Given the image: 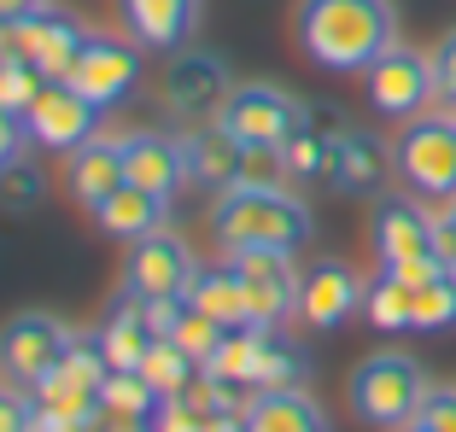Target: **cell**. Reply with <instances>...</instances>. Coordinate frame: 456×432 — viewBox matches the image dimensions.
I'll return each instance as SVG.
<instances>
[{
    "instance_id": "6da1fadb",
    "label": "cell",
    "mask_w": 456,
    "mask_h": 432,
    "mask_svg": "<svg viewBox=\"0 0 456 432\" xmlns=\"http://www.w3.org/2000/svg\"><path fill=\"white\" fill-rule=\"evenodd\" d=\"M298 53L334 76H362L398 41L392 0H298L293 12Z\"/></svg>"
},
{
    "instance_id": "7a4b0ae2",
    "label": "cell",
    "mask_w": 456,
    "mask_h": 432,
    "mask_svg": "<svg viewBox=\"0 0 456 432\" xmlns=\"http://www.w3.org/2000/svg\"><path fill=\"white\" fill-rule=\"evenodd\" d=\"M205 228L223 252H252V245H275V252H298L316 234V216L298 193L287 188H228L211 199Z\"/></svg>"
},
{
    "instance_id": "3957f363",
    "label": "cell",
    "mask_w": 456,
    "mask_h": 432,
    "mask_svg": "<svg viewBox=\"0 0 456 432\" xmlns=\"http://www.w3.org/2000/svg\"><path fill=\"white\" fill-rule=\"evenodd\" d=\"M428 392H433L428 368H421L416 356H403V351H375V356H362V363L351 368V380H346L351 415H357L362 427H380V432L416 427Z\"/></svg>"
},
{
    "instance_id": "277c9868",
    "label": "cell",
    "mask_w": 456,
    "mask_h": 432,
    "mask_svg": "<svg viewBox=\"0 0 456 432\" xmlns=\"http://www.w3.org/2000/svg\"><path fill=\"white\" fill-rule=\"evenodd\" d=\"M392 170L416 199H451L456 193V117L444 111H421L398 129L392 140Z\"/></svg>"
},
{
    "instance_id": "5b68a950",
    "label": "cell",
    "mask_w": 456,
    "mask_h": 432,
    "mask_svg": "<svg viewBox=\"0 0 456 432\" xmlns=\"http://www.w3.org/2000/svg\"><path fill=\"white\" fill-rule=\"evenodd\" d=\"M159 94H164V106H170V117H182V123H216L223 100L234 94V70H228L223 53L175 47V53L164 59Z\"/></svg>"
},
{
    "instance_id": "8992f818",
    "label": "cell",
    "mask_w": 456,
    "mask_h": 432,
    "mask_svg": "<svg viewBox=\"0 0 456 432\" xmlns=\"http://www.w3.org/2000/svg\"><path fill=\"white\" fill-rule=\"evenodd\" d=\"M362 88H369V106H375L380 117H392V123L421 117V111H433V100H439L433 53H421V47H398V41H392L387 53L362 70Z\"/></svg>"
},
{
    "instance_id": "52a82bcc",
    "label": "cell",
    "mask_w": 456,
    "mask_h": 432,
    "mask_svg": "<svg viewBox=\"0 0 456 432\" xmlns=\"http://www.w3.org/2000/svg\"><path fill=\"white\" fill-rule=\"evenodd\" d=\"M141 41L134 36H106V29H88V41H82V53H77V65H70V88H77L82 100H94L100 111H111V106H123V100L141 88Z\"/></svg>"
},
{
    "instance_id": "ba28073f",
    "label": "cell",
    "mask_w": 456,
    "mask_h": 432,
    "mask_svg": "<svg viewBox=\"0 0 456 432\" xmlns=\"http://www.w3.org/2000/svg\"><path fill=\"white\" fill-rule=\"evenodd\" d=\"M70 327L59 322V316L47 310H18L12 322L0 327V374L12 380V386H29L36 392L47 374H59V363H65L70 351Z\"/></svg>"
},
{
    "instance_id": "9c48e42d",
    "label": "cell",
    "mask_w": 456,
    "mask_h": 432,
    "mask_svg": "<svg viewBox=\"0 0 456 432\" xmlns=\"http://www.w3.org/2000/svg\"><path fill=\"white\" fill-rule=\"evenodd\" d=\"M216 123L240 147H287V135L305 123V100H293L275 82H234V94L223 100Z\"/></svg>"
},
{
    "instance_id": "30bf717a",
    "label": "cell",
    "mask_w": 456,
    "mask_h": 432,
    "mask_svg": "<svg viewBox=\"0 0 456 432\" xmlns=\"http://www.w3.org/2000/svg\"><path fill=\"white\" fill-rule=\"evenodd\" d=\"M228 269L240 275L246 286V310L252 327H281L287 316H298V263L293 252H275V245H252V252H228Z\"/></svg>"
},
{
    "instance_id": "8fae6325",
    "label": "cell",
    "mask_w": 456,
    "mask_h": 432,
    "mask_svg": "<svg viewBox=\"0 0 456 432\" xmlns=\"http://www.w3.org/2000/svg\"><path fill=\"white\" fill-rule=\"evenodd\" d=\"M82 41H88V24H82L77 12H65V6H41V12L18 18V24L6 29V53L29 59L47 82H65L70 65H77V53H82Z\"/></svg>"
},
{
    "instance_id": "7c38bea8",
    "label": "cell",
    "mask_w": 456,
    "mask_h": 432,
    "mask_svg": "<svg viewBox=\"0 0 456 432\" xmlns=\"http://www.w3.org/2000/svg\"><path fill=\"white\" fill-rule=\"evenodd\" d=\"M193 252H188V240L182 234H170V228H159V234H147V240H129V252H123V292H134V298H182L193 286Z\"/></svg>"
},
{
    "instance_id": "4fadbf2b",
    "label": "cell",
    "mask_w": 456,
    "mask_h": 432,
    "mask_svg": "<svg viewBox=\"0 0 456 432\" xmlns=\"http://www.w3.org/2000/svg\"><path fill=\"white\" fill-rule=\"evenodd\" d=\"M375 252L380 269H403V263H428L439 257V234H433V211L421 199H403V193H380L375 199Z\"/></svg>"
},
{
    "instance_id": "5bb4252c",
    "label": "cell",
    "mask_w": 456,
    "mask_h": 432,
    "mask_svg": "<svg viewBox=\"0 0 456 432\" xmlns=\"http://www.w3.org/2000/svg\"><path fill=\"white\" fill-rule=\"evenodd\" d=\"M24 129H29V140L47 147V152H77L82 140L100 135V106L82 100L70 82H47L36 94V106L24 111Z\"/></svg>"
},
{
    "instance_id": "9a60e30c",
    "label": "cell",
    "mask_w": 456,
    "mask_h": 432,
    "mask_svg": "<svg viewBox=\"0 0 456 432\" xmlns=\"http://www.w3.org/2000/svg\"><path fill=\"white\" fill-rule=\"evenodd\" d=\"M362 292H369V286L357 281L351 263L322 257V263H310L305 281H298V322L316 327V333H334V327H346L351 316L362 310Z\"/></svg>"
},
{
    "instance_id": "2e32d148",
    "label": "cell",
    "mask_w": 456,
    "mask_h": 432,
    "mask_svg": "<svg viewBox=\"0 0 456 432\" xmlns=\"http://www.w3.org/2000/svg\"><path fill=\"white\" fill-rule=\"evenodd\" d=\"M182 164H188V188L200 193H228L240 188V164H246V147L228 135L223 123H188L182 135Z\"/></svg>"
},
{
    "instance_id": "e0dca14e",
    "label": "cell",
    "mask_w": 456,
    "mask_h": 432,
    "mask_svg": "<svg viewBox=\"0 0 456 432\" xmlns=\"http://www.w3.org/2000/svg\"><path fill=\"white\" fill-rule=\"evenodd\" d=\"M123 181H129L123 135H94V140H82L77 152H65V188H70V199H77L82 211H94L100 199H111Z\"/></svg>"
},
{
    "instance_id": "ac0fdd59",
    "label": "cell",
    "mask_w": 456,
    "mask_h": 432,
    "mask_svg": "<svg viewBox=\"0 0 456 432\" xmlns=\"http://www.w3.org/2000/svg\"><path fill=\"white\" fill-rule=\"evenodd\" d=\"M118 12H123V29L147 53H175V47L193 41L205 0H118Z\"/></svg>"
},
{
    "instance_id": "d6986e66",
    "label": "cell",
    "mask_w": 456,
    "mask_h": 432,
    "mask_svg": "<svg viewBox=\"0 0 456 432\" xmlns=\"http://www.w3.org/2000/svg\"><path fill=\"white\" fill-rule=\"evenodd\" d=\"M123 152H129V181H134V188L159 193V199H175V193L188 188V164H182V135L134 129V135H123Z\"/></svg>"
},
{
    "instance_id": "ffe728a7",
    "label": "cell",
    "mask_w": 456,
    "mask_h": 432,
    "mask_svg": "<svg viewBox=\"0 0 456 432\" xmlns=\"http://www.w3.org/2000/svg\"><path fill=\"white\" fill-rule=\"evenodd\" d=\"M346 135V117L328 106H305V123L287 135V176L293 181H328L334 176V147Z\"/></svg>"
},
{
    "instance_id": "44dd1931",
    "label": "cell",
    "mask_w": 456,
    "mask_h": 432,
    "mask_svg": "<svg viewBox=\"0 0 456 432\" xmlns=\"http://www.w3.org/2000/svg\"><path fill=\"white\" fill-rule=\"evenodd\" d=\"M152 339H164L159 327H152V304L118 286V298H111L106 322H100L106 363H111V368H141V363H147V351H152Z\"/></svg>"
},
{
    "instance_id": "7402d4cb",
    "label": "cell",
    "mask_w": 456,
    "mask_h": 432,
    "mask_svg": "<svg viewBox=\"0 0 456 432\" xmlns=\"http://www.w3.org/2000/svg\"><path fill=\"white\" fill-rule=\"evenodd\" d=\"M387 176H398L392 170V147L380 135H369V129H346L334 147V188L339 193H357V199H369V193L387 188Z\"/></svg>"
},
{
    "instance_id": "603a6c76",
    "label": "cell",
    "mask_w": 456,
    "mask_h": 432,
    "mask_svg": "<svg viewBox=\"0 0 456 432\" xmlns=\"http://www.w3.org/2000/svg\"><path fill=\"white\" fill-rule=\"evenodd\" d=\"M100 222V234L106 240H147V234H159L164 228V216H170V199H159V193H147V188H134V181H123L111 199H100L94 211H88Z\"/></svg>"
},
{
    "instance_id": "cb8c5ba5",
    "label": "cell",
    "mask_w": 456,
    "mask_h": 432,
    "mask_svg": "<svg viewBox=\"0 0 456 432\" xmlns=\"http://www.w3.org/2000/svg\"><path fill=\"white\" fill-rule=\"evenodd\" d=\"M246 432H328V415L305 386H287V392H257L246 404Z\"/></svg>"
},
{
    "instance_id": "d4e9b609",
    "label": "cell",
    "mask_w": 456,
    "mask_h": 432,
    "mask_svg": "<svg viewBox=\"0 0 456 432\" xmlns=\"http://www.w3.org/2000/svg\"><path fill=\"white\" fill-rule=\"evenodd\" d=\"M188 298L200 304L205 316H216L223 327H252V310H246V286H240V275L228 269V257H223V263H200V269H193Z\"/></svg>"
},
{
    "instance_id": "484cf974",
    "label": "cell",
    "mask_w": 456,
    "mask_h": 432,
    "mask_svg": "<svg viewBox=\"0 0 456 432\" xmlns=\"http://www.w3.org/2000/svg\"><path fill=\"white\" fill-rule=\"evenodd\" d=\"M100 409L118 415V420H152L164 409V397L141 368H111V374L100 380Z\"/></svg>"
},
{
    "instance_id": "4316f807",
    "label": "cell",
    "mask_w": 456,
    "mask_h": 432,
    "mask_svg": "<svg viewBox=\"0 0 456 432\" xmlns=\"http://www.w3.org/2000/svg\"><path fill=\"white\" fill-rule=\"evenodd\" d=\"M287 386H305V351H298L281 327H264L257 368H252V392H287Z\"/></svg>"
},
{
    "instance_id": "83f0119b",
    "label": "cell",
    "mask_w": 456,
    "mask_h": 432,
    "mask_svg": "<svg viewBox=\"0 0 456 432\" xmlns=\"http://www.w3.org/2000/svg\"><path fill=\"white\" fill-rule=\"evenodd\" d=\"M456 327V269L444 263L421 286H410V333H444Z\"/></svg>"
},
{
    "instance_id": "f1b7e54d",
    "label": "cell",
    "mask_w": 456,
    "mask_h": 432,
    "mask_svg": "<svg viewBox=\"0 0 456 432\" xmlns=\"http://www.w3.org/2000/svg\"><path fill=\"white\" fill-rule=\"evenodd\" d=\"M200 368L205 363H193L175 339H152V351H147V363H141V374L159 386V397H182V392H188V380L200 374Z\"/></svg>"
},
{
    "instance_id": "f546056e",
    "label": "cell",
    "mask_w": 456,
    "mask_h": 432,
    "mask_svg": "<svg viewBox=\"0 0 456 432\" xmlns=\"http://www.w3.org/2000/svg\"><path fill=\"white\" fill-rule=\"evenodd\" d=\"M362 316L380 333H410V286L380 269V281H369V292H362Z\"/></svg>"
},
{
    "instance_id": "4dcf8cb0",
    "label": "cell",
    "mask_w": 456,
    "mask_h": 432,
    "mask_svg": "<svg viewBox=\"0 0 456 432\" xmlns=\"http://www.w3.org/2000/svg\"><path fill=\"white\" fill-rule=\"evenodd\" d=\"M47 199V170L41 164H29V158H18V164H6L0 170V211H36V204Z\"/></svg>"
},
{
    "instance_id": "1f68e13d",
    "label": "cell",
    "mask_w": 456,
    "mask_h": 432,
    "mask_svg": "<svg viewBox=\"0 0 456 432\" xmlns=\"http://www.w3.org/2000/svg\"><path fill=\"white\" fill-rule=\"evenodd\" d=\"M41 88H47V76H41V70L29 65V59L6 53V65H0V106L24 117V111L36 106V94H41Z\"/></svg>"
},
{
    "instance_id": "d6a6232c",
    "label": "cell",
    "mask_w": 456,
    "mask_h": 432,
    "mask_svg": "<svg viewBox=\"0 0 456 432\" xmlns=\"http://www.w3.org/2000/svg\"><path fill=\"white\" fill-rule=\"evenodd\" d=\"M0 432H41V420H36V392H29V386L0 380Z\"/></svg>"
},
{
    "instance_id": "836d02e7",
    "label": "cell",
    "mask_w": 456,
    "mask_h": 432,
    "mask_svg": "<svg viewBox=\"0 0 456 432\" xmlns=\"http://www.w3.org/2000/svg\"><path fill=\"white\" fill-rule=\"evenodd\" d=\"M416 427H428V432H456V386H433L428 404H421V415H416Z\"/></svg>"
},
{
    "instance_id": "e575fe53",
    "label": "cell",
    "mask_w": 456,
    "mask_h": 432,
    "mask_svg": "<svg viewBox=\"0 0 456 432\" xmlns=\"http://www.w3.org/2000/svg\"><path fill=\"white\" fill-rule=\"evenodd\" d=\"M152 432H205V415L188 409L182 397H164V409L152 415Z\"/></svg>"
},
{
    "instance_id": "d590c367",
    "label": "cell",
    "mask_w": 456,
    "mask_h": 432,
    "mask_svg": "<svg viewBox=\"0 0 456 432\" xmlns=\"http://www.w3.org/2000/svg\"><path fill=\"white\" fill-rule=\"evenodd\" d=\"M433 76H439V100L456 106V29H444L439 47H433Z\"/></svg>"
},
{
    "instance_id": "8d00e7d4",
    "label": "cell",
    "mask_w": 456,
    "mask_h": 432,
    "mask_svg": "<svg viewBox=\"0 0 456 432\" xmlns=\"http://www.w3.org/2000/svg\"><path fill=\"white\" fill-rule=\"evenodd\" d=\"M433 234H439V257L456 269V193L451 199H433Z\"/></svg>"
},
{
    "instance_id": "74e56055",
    "label": "cell",
    "mask_w": 456,
    "mask_h": 432,
    "mask_svg": "<svg viewBox=\"0 0 456 432\" xmlns=\"http://www.w3.org/2000/svg\"><path fill=\"white\" fill-rule=\"evenodd\" d=\"M24 140H29L24 117H18V111H6V106H0V170H6V164H18V158H24Z\"/></svg>"
},
{
    "instance_id": "f35d334b",
    "label": "cell",
    "mask_w": 456,
    "mask_h": 432,
    "mask_svg": "<svg viewBox=\"0 0 456 432\" xmlns=\"http://www.w3.org/2000/svg\"><path fill=\"white\" fill-rule=\"evenodd\" d=\"M41 6H53V0H0V47H6V29H12L18 18L41 12Z\"/></svg>"
},
{
    "instance_id": "ab89813d",
    "label": "cell",
    "mask_w": 456,
    "mask_h": 432,
    "mask_svg": "<svg viewBox=\"0 0 456 432\" xmlns=\"http://www.w3.org/2000/svg\"><path fill=\"white\" fill-rule=\"evenodd\" d=\"M205 432H246V409H223V415H205Z\"/></svg>"
},
{
    "instance_id": "60d3db41",
    "label": "cell",
    "mask_w": 456,
    "mask_h": 432,
    "mask_svg": "<svg viewBox=\"0 0 456 432\" xmlns=\"http://www.w3.org/2000/svg\"><path fill=\"white\" fill-rule=\"evenodd\" d=\"M106 432H152V420H118V415H106Z\"/></svg>"
},
{
    "instance_id": "b9f144b4",
    "label": "cell",
    "mask_w": 456,
    "mask_h": 432,
    "mask_svg": "<svg viewBox=\"0 0 456 432\" xmlns=\"http://www.w3.org/2000/svg\"><path fill=\"white\" fill-rule=\"evenodd\" d=\"M65 432H106V409H100V415H88V420H70Z\"/></svg>"
},
{
    "instance_id": "7bdbcfd3",
    "label": "cell",
    "mask_w": 456,
    "mask_h": 432,
    "mask_svg": "<svg viewBox=\"0 0 456 432\" xmlns=\"http://www.w3.org/2000/svg\"><path fill=\"white\" fill-rule=\"evenodd\" d=\"M403 432H428V427H403Z\"/></svg>"
},
{
    "instance_id": "ee69618b",
    "label": "cell",
    "mask_w": 456,
    "mask_h": 432,
    "mask_svg": "<svg viewBox=\"0 0 456 432\" xmlns=\"http://www.w3.org/2000/svg\"><path fill=\"white\" fill-rule=\"evenodd\" d=\"M0 65H6V47H0Z\"/></svg>"
}]
</instances>
